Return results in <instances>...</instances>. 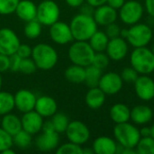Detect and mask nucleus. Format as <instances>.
<instances>
[{
  "label": "nucleus",
  "mask_w": 154,
  "mask_h": 154,
  "mask_svg": "<svg viewBox=\"0 0 154 154\" xmlns=\"http://www.w3.org/2000/svg\"><path fill=\"white\" fill-rule=\"evenodd\" d=\"M69 26L75 41H88L97 31V23L94 17L81 13L71 19Z\"/></svg>",
  "instance_id": "nucleus-1"
},
{
  "label": "nucleus",
  "mask_w": 154,
  "mask_h": 154,
  "mask_svg": "<svg viewBox=\"0 0 154 154\" xmlns=\"http://www.w3.org/2000/svg\"><path fill=\"white\" fill-rule=\"evenodd\" d=\"M32 59L35 62L37 69L50 70L58 62V53L56 50L48 43H38L32 48Z\"/></svg>",
  "instance_id": "nucleus-2"
},
{
  "label": "nucleus",
  "mask_w": 154,
  "mask_h": 154,
  "mask_svg": "<svg viewBox=\"0 0 154 154\" xmlns=\"http://www.w3.org/2000/svg\"><path fill=\"white\" fill-rule=\"evenodd\" d=\"M95 51L92 49L88 41H76L69 48V59L73 64L81 67H88L92 64Z\"/></svg>",
  "instance_id": "nucleus-3"
},
{
  "label": "nucleus",
  "mask_w": 154,
  "mask_h": 154,
  "mask_svg": "<svg viewBox=\"0 0 154 154\" xmlns=\"http://www.w3.org/2000/svg\"><path fill=\"white\" fill-rule=\"evenodd\" d=\"M132 67L141 74H149L154 70V54L146 47L135 48L131 54Z\"/></svg>",
  "instance_id": "nucleus-4"
},
{
  "label": "nucleus",
  "mask_w": 154,
  "mask_h": 154,
  "mask_svg": "<svg viewBox=\"0 0 154 154\" xmlns=\"http://www.w3.org/2000/svg\"><path fill=\"white\" fill-rule=\"evenodd\" d=\"M114 134L117 142L125 148L136 147L141 139L140 131L127 122L117 124L114 128Z\"/></svg>",
  "instance_id": "nucleus-5"
},
{
  "label": "nucleus",
  "mask_w": 154,
  "mask_h": 154,
  "mask_svg": "<svg viewBox=\"0 0 154 154\" xmlns=\"http://www.w3.org/2000/svg\"><path fill=\"white\" fill-rule=\"evenodd\" d=\"M60 10L53 0H43L37 5L36 19L44 26H51L59 21Z\"/></svg>",
  "instance_id": "nucleus-6"
},
{
  "label": "nucleus",
  "mask_w": 154,
  "mask_h": 154,
  "mask_svg": "<svg viewBox=\"0 0 154 154\" xmlns=\"http://www.w3.org/2000/svg\"><path fill=\"white\" fill-rule=\"evenodd\" d=\"M126 38L134 48L145 47L152 38V32L147 24L139 23L127 30Z\"/></svg>",
  "instance_id": "nucleus-7"
},
{
  "label": "nucleus",
  "mask_w": 154,
  "mask_h": 154,
  "mask_svg": "<svg viewBox=\"0 0 154 154\" xmlns=\"http://www.w3.org/2000/svg\"><path fill=\"white\" fill-rule=\"evenodd\" d=\"M65 134L69 142L79 145L86 143L90 137L89 129L84 123L80 121L69 122Z\"/></svg>",
  "instance_id": "nucleus-8"
},
{
  "label": "nucleus",
  "mask_w": 154,
  "mask_h": 154,
  "mask_svg": "<svg viewBox=\"0 0 154 154\" xmlns=\"http://www.w3.org/2000/svg\"><path fill=\"white\" fill-rule=\"evenodd\" d=\"M17 34L10 28L0 29V53L10 56L14 54L20 45Z\"/></svg>",
  "instance_id": "nucleus-9"
},
{
  "label": "nucleus",
  "mask_w": 154,
  "mask_h": 154,
  "mask_svg": "<svg viewBox=\"0 0 154 154\" xmlns=\"http://www.w3.org/2000/svg\"><path fill=\"white\" fill-rule=\"evenodd\" d=\"M143 8L138 1L125 2L120 8V18L126 24H135L142 18Z\"/></svg>",
  "instance_id": "nucleus-10"
},
{
  "label": "nucleus",
  "mask_w": 154,
  "mask_h": 154,
  "mask_svg": "<svg viewBox=\"0 0 154 154\" xmlns=\"http://www.w3.org/2000/svg\"><path fill=\"white\" fill-rule=\"evenodd\" d=\"M50 36L55 43L60 45L69 43L74 40L69 24L60 21H57L50 26Z\"/></svg>",
  "instance_id": "nucleus-11"
},
{
  "label": "nucleus",
  "mask_w": 154,
  "mask_h": 154,
  "mask_svg": "<svg viewBox=\"0 0 154 154\" xmlns=\"http://www.w3.org/2000/svg\"><path fill=\"white\" fill-rule=\"evenodd\" d=\"M14 106L21 113L23 114L34 110L37 97L34 95V93H32V91L25 88L20 89L15 93V95H14Z\"/></svg>",
  "instance_id": "nucleus-12"
},
{
  "label": "nucleus",
  "mask_w": 154,
  "mask_h": 154,
  "mask_svg": "<svg viewBox=\"0 0 154 154\" xmlns=\"http://www.w3.org/2000/svg\"><path fill=\"white\" fill-rule=\"evenodd\" d=\"M21 121L22 129L32 135H34L41 132L44 123L43 117L41 115H39L35 110L23 113Z\"/></svg>",
  "instance_id": "nucleus-13"
},
{
  "label": "nucleus",
  "mask_w": 154,
  "mask_h": 154,
  "mask_svg": "<svg viewBox=\"0 0 154 154\" xmlns=\"http://www.w3.org/2000/svg\"><path fill=\"white\" fill-rule=\"evenodd\" d=\"M123 86V79L116 72H108L105 75H102L98 88L104 91L105 94L114 95L119 92Z\"/></svg>",
  "instance_id": "nucleus-14"
},
{
  "label": "nucleus",
  "mask_w": 154,
  "mask_h": 154,
  "mask_svg": "<svg viewBox=\"0 0 154 154\" xmlns=\"http://www.w3.org/2000/svg\"><path fill=\"white\" fill-rule=\"evenodd\" d=\"M60 134L52 132H43L38 135L35 140L36 148L41 152H51L59 147L60 143Z\"/></svg>",
  "instance_id": "nucleus-15"
},
{
  "label": "nucleus",
  "mask_w": 154,
  "mask_h": 154,
  "mask_svg": "<svg viewBox=\"0 0 154 154\" xmlns=\"http://www.w3.org/2000/svg\"><path fill=\"white\" fill-rule=\"evenodd\" d=\"M135 92L137 96L145 101L151 100L154 97V81L147 76L138 77L134 82Z\"/></svg>",
  "instance_id": "nucleus-16"
},
{
  "label": "nucleus",
  "mask_w": 154,
  "mask_h": 154,
  "mask_svg": "<svg viewBox=\"0 0 154 154\" xmlns=\"http://www.w3.org/2000/svg\"><path fill=\"white\" fill-rule=\"evenodd\" d=\"M34 110L43 118L51 117L58 110V105L54 98L49 96H42L37 97Z\"/></svg>",
  "instance_id": "nucleus-17"
},
{
  "label": "nucleus",
  "mask_w": 154,
  "mask_h": 154,
  "mask_svg": "<svg viewBox=\"0 0 154 154\" xmlns=\"http://www.w3.org/2000/svg\"><path fill=\"white\" fill-rule=\"evenodd\" d=\"M93 17L97 24L106 26L116 22V17H117L116 9L105 4L95 9Z\"/></svg>",
  "instance_id": "nucleus-18"
},
{
  "label": "nucleus",
  "mask_w": 154,
  "mask_h": 154,
  "mask_svg": "<svg viewBox=\"0 0 154 154\" xmlns=\"http://www.w3.org/2000/svg\"><path fill=\"white\" fill-rule=\"evenodd\" d=\"M128 47L123 38L117 37L110 39L106 47V52L110 59L113 60H121L127 53Z\"/></svg>",
  "instance_id": "nucleus-19"
},
{
  "label": "nucleus",
  "mask_w": 154,
  "mask_h": 154,
  "mask_svg": "<svg viewBox=\"0 0 154 154\" xmlns=\"http://www.w3.org/2000/svg\"><path fill=\"white\" fill-rule=\"evenodd\" d=\"M14 13L21 20L29 22L36 19L37 5L31 0H20Z\"/></svg>",
  "instance_id": "nucleus-20"
},
{
  "label": "nucleus",
  "mask_w": 154,
  "mask_h": 154,
  "mask_svg": "<svg viewBox=\"0 0 154 154\" xmlns=\"http://www.w3.org/2000/svg\"><path fill=\"white\" fill-rule=\"evenodd\" d=\"M116 146L117 144L111 138L100 136L94 141L92 149L97 154H115L116 152Z\"/></svg>",
  "instance_id": "nucleus-21"
},
{
  "label": "nucleus",
  "mask_w": 154,
  "mask_h": 154,
  "mask_svg": "<svg viewBox=\"0 0 154 154\" xmlns=\"http://www.w3.org/2000/svg\"><path fill=\"white\" fill-rule=\"evenodd\" d=\"M0 124L1 127L12 136H14L15 134L22 130L21 118L12 113L4 115L0 121Z\"/></svg>",
  "instance_id": "nucleus-22"
},
{
  "label": "nucleus",
  "mask_w": 154,
  "mask_h": 154,
  "mask_svg": "<svg viewBox=\"0 0 154 154\" xmlns=\"http://www.w3.org/2000/svg\"><path fill=\"white\" fill-rule=\"evenodd\" d=\"M86 104L92 109H97L101 107L106 100V94L98 87L90 88L86 95Z\"/></svg>",
  "instance_id": "nucleus-23"
},
{
  "label": "nucleus",
  "mask_w": 154,
  "mask_h": 154,
  "mask_svg": "<svg viewBox=\"0 0 154 154\" xmlns=\"http://www.w3.org/2000/svg\"><path fill=\"white\" fill-rule=\"evenodd\" d=\"M152 111L147 106H137L131 110V119L138 125H143L150 122L152 118Z\"/></svg>",
  "instance_id": "nucleus-24"
},
{
  "label": "nucleus",
  "mask_w": 154,
  "mask_h": 154,
  "mask_svg": "<svg viewBox=\"0 0 154 154\" xmlns=\"http://www.w3.org/2000/svg\"><path fill=\"white\" fill-rule=\"evenodd\" d=\"M110 116L116 124L125 123L131 117V110L124 104H116L110 109Z\"/></svg>",
  "instance_id": "nucleus-25"
},
{
  "label": "nucleus",
  "mask_w": 154,
  "mask_h": 154,
  "mask_svg": "<svg viewBox=\"0 0 154 154\" xmlns=\"http://www.w3.org/2000/svg\"><path fill=\"white\" fill-rule=\"evenodd\" d=\"M86 69L84 67L73 64L68 67L64 72L66 79L73 84H80L85 81Z\"/></svg>",
  "instance_id": "nucleus-26"
},
{
  "label": "nucleus",
  "mask_w": 154,
  "mask_h": 154,
  "mask_svg": "<svg viewBox=\"0 0 154 154\" xmlns=\"http://www.w3.org/2000/svg\"><path fill=\"white\" fill-rule=\"evenodd\" d=\"M88 43L95 51V52H103L106 50L109 38L104 32L97 31L88 40Z\"/></svg>",
  "instance_id": "nucleus-27"
},
{
  "label": "nucleus",
  "mask_w": 154,
  "mask_h": 154,
  "mask_svg": "<svg viewBox=\"0 0 154 154\" xmlns=\"http://www.w3.org/2000/svg\"><path fill=\"white\" fill-rule=\"evenodd\" d=\"M86 75H85V83L88 88H96L98 87L99 80L102 77V69L95 67L94 65H89L85 68Z\"/></svg>",
  "instance_id": "nucleus-28"
},
{
  "label": "nucleus",
  "mask_w": 154,
  "mask_h": 154,
  "mask_svg": "<svg viewBox=\"0 0 154 154\" xmlns=\"http://www.w3.org/2000/svg\"><path fill=\"white\" fill-rule=\"evenodd\" d=\"M14 95L0 90V116L11 113L14 108Z\"/></svg>",
  "instance_id": "nucleus-29"
},
{
  "label": "nucleus",
  "mask_w": 154,
  "mask_h": 154,
  "mask_svg": "<svg viewBox=\"0 0 154 154\" xmlns=\"http://www.w3.org/2000/svg\"><path fill=\"white\" fill-rule=\"evenodd\" d=\"M51 123L53 125L54 130L59 134H63L66 132V129L69 124V120L67 115L63 113L56 112L51 116Z\"/></svg>",
  "instance_id": "nucleus-30"
},
{
  "label": "nucleus",
  "mask_w": 154,
  "mask_h": 154,
  "mask_svg": "<svg viewBox=\"0 0 154 154\" xmlns=\"http://www.w3.org/2000/svg\"><path fill=\"white\" fill-rule=\"evenodd\" d=\"M32 134H30L29 133L22 129L21 131H19L17 134H15L13 136V143L17 148L24 150L31 145L32 140Z\"/></svg>",
  "instance_id": "nucleus-31"
},
{
  "label": "nucleus",
  "mask_w": 154,
  "mask_h": 154,
  "mask_svg": "<svg viewBox=\"0 0 154 154\" xmlns=\"http://www.w3.org/2000/svg\"><path fill=\"white\" fill-rule=\"evenodd\" d=\"M42 32V23L37 20H32L26 22L24 26V34L28 39H36Z\"/></svg>",
  "instance_id": "nucleus-32"
},
{
  "label": "nucleus",
  "mask_w": 154,
  "mask_h": 154,
  "mask_svg": "<svg viewBox=\"0 0 154 154\" xmlns=\"http://www.w3.org/2000/svg\"><path fill=\"white\" fill-rule=\"evenodd\" d=\"M135 148L139 154H154V139L152 136L143 137L139 140Z\"/></svg>",
  "instance_id": "nucleus-33"
},
{
  "label": "nucleus",
  "mask_w": 154,
  "mask_h": 154,
  "mask_svg": "<svg viewBox=\"0 0 154 154\" xmlns=\"http://www.w3.org/2000/svg\"><path fill=\"white\" fill-rule=\"evenodd\" d=\"M57 154H83V148L81 145L69 142L60 145L57 151Z\"/></svg>",
  "instance_id": "nucleus-34"
},
{
  "label": "nucleus",
  "mask_w": 154,
  "mask_h": 154,
  "mask_svg": "<svg viewBox=\"0 0 154 154\" xmlns=\"http://www.w3.org/2000/svg\"><path fill=\"white\" fill-rule=\"evenodd\" d=\"M20 0H0V14L7 15L15 12Z\"/></svg>",
  "instance_id": "nucleus-35"
},
{
  "label": "nucleus",
  "mask_w": 154,
  "mask_h": 154,
  "mask_svg": "<svg viewBox=\"0 0 154 154\" xmlns=\"http://www.w3.org/2000/svg\"><path fill=\"white\" fill-rule=\"evenodd\" d=\"M36 69H37V66H36L35 62L33 61V60L32 59V57L22 59L19 71H21L23 74L30 75V74H32L33 72H35Z\"/></svg>",
  "instance_id": "nucleus-36"
},
{
  "label": "nucleus",
  "mask_w": 154,
  "mask_h": 154,
  "mask_svg": "<svg viewBox=\"0 0 154 154\" xmlns=\"http://www.w3.org/2000/svg\"><path fill=\"white\" fill-rule=\"evenodd\" d=\"M13 145V136L0 127V153L8 148H12Z\"/></svg>",
  "instance_id": "nucleus-37"
},
{
  "label": "nucleus",
  "mask_w": 154,
  "mask_h": 154,
  "mask_svg": "<svg viewBox=\"0 0 154 154\" xmlns=\"http://www.w3.org/2000/svg\"><path fill=\"white\" fill-rule=\"evenodd\" d=\"M109 64V57L108 55L102 53V52H97L95 53L93 61H92V65H94L95 67L100 69H106Z\"/></svg>",
  "instance_id": "nucleus-38"
},
{
  "label": "nucleus",
  "mask_w": 154,
  "mask_h": 154,
  "mask_svg": "<svg viewBox=\"0 0 154 154\" xmlns=\"http://www.w3.org/2000/svg\"><path fill=\"white\" fill-rule=\"evenodd\" d=\"M138 72L132 67V68H125L121 74V78L127 83H134L138 79Z\"/></svg>",
  "instance_id": "nucleus-39"
},
{
  "label": "nucleus",
  "mask_w": 154,
  "mask_h": 154,
  "mask_svg": "<svg viewBox=\"0 0 154 154\" xmlns=\"http://www.w3.org/2000/svg\"><path fill=\"white\" fill-rule=\"evenodd\" d=\"M106 34L107 35V37L109 39H114V38H117L121 35V30L120 27L115 23H112L108 25H106Z\"/></svg>",
  "instance_id": "nucleus-40"
},
{
  "label": "nucleus",
  "mask_w": 154,
  "mask_h": 154,
  "mask_svg": "<svg viewBox=\"0 0 154 154\" xmlns=\"http://www.w3.org/2000/svg\"><path fill=\"white\" fill-rule=\"evenodd\" d=\"M32 48H31L30 45L26 43H20L15 53L19 55L22 59H24V58L32 57Z\"/></svg>",
  "instance_id": "nucleus-41"
},
{
  "label": "nucleus",
  "mask_w": 154,
  "mask_h": 154,
  "mask_svg": "<svg viewBox=\"0 0 154 154\" xmlns=\"http://www.w3.org/2000/svg\"><path fill=\"white\" fill-rule=\"evenodd\" d=\"M21 61H22V58L16 53L10 55L9 56V70L19 71Z\"/></svg>",
  "instance_id": "nucleus-42"
},
{
  "label": "nucleus",
  "mask_w": 154,
  "mask_h": 154,
  "mask_svg": "<svg viewBox=\"0 0 154 154\" xmlns=\"http://www.w3.org/2000/svg\"><path fill=\"white\" fill-rule=\"evenodd\" d=\"M9 70V56L0 53V73Z\"/></svg>",
  "instance_id": "nucleus-43"
},
{
  "label": "nucleus",
  "mask_w": 154,
  "mask_h": 154,
  "mask_svg": "<svg viewBox=\"0 0 154 154\" xmlns=\"http://www.w3.org/2000/svg\"><path fill=\"white\" fill-rule=\"evenodd\" d=\"M80 13L81 14H87V15H90V16H93L94 15V13H95V7L90 5L89 4H86V5H81V9H80Z\"/></svg>",
  "instance_id": "nucleus-44"
},
{
  "label": "nucleus",
  "mask_w": 154,
  "mask_h": 154,
  "mask_svg": "<svg viewBox=\"0 0 154 154\" xmlns=\"http://www.w3.org/2000/svg\"><path fill=\"white\" fill-rule=\"evenodd\" d=\"M125 4V0H107V5L115 9H120Z\"/></svg>",
  "instance_id": "nucleus-45"
},
{
  "label": "nucleus",
  "mask_w": 154,
  "mask_h": 154,
  "mask_svg": "<svg viewBox=\"0 0 154 154\" xmlns=\"http://www.w3.org/2000/svg\"><path fill=\"white\" fill-rule=\"evenodd\" d=\"M145 6L148 14L154 17V0H145Z\"/></svg>",
  "instance_id": "nucleus-46"
},
{
  "label": "nucleus",
  "mask_w": 154,
  "mask_h": 154,
  "mask_svg": "<svg viewBox=\"0 0 154 154\" xmlns=\"http://www.w3.org/2000/svg\"><path fill=\"white\" fill-rule=\"evenodd\" d=\"M65 1L68 4V5L71 7H79L81 6V5L84 4L86 0H65Z\"/></svg>",
  "instance_id": "nucleus-47"
},
{
  "label": "nucleus",
  "mask_w": 154,
  "mask_h": 154,
  "mask_svg": "<svg viewBox=\"0 0 154 154\" xmlns=\"http://www.w3.org/2000/svg\"><path fill=\"white\" fill-rule=\"evenodd\" d=\"M88 4H89L90 5L94 6V7H98L100 5H105L106 3H107V0H86Z\"/></svg>",
  "instance_id": "nucleus-48"
},
{
  "label": "nucleus",
  "mask_w": 154,
  "mask_h": 154,
  "mask_svg": "<svg viewBox=\"0 0 154 154\" xmlns=\"http://www.w3.org/2000/svg\"><path fill=\"white\" fill-rule=\"evenodd\" d=\"M141 136L146 137V136H151V127H143L140 131Z\"/></svg>",
  "instance_id": "nucleus-49"
},
{
  "label": "nucleus",
  "mask_w": 154,
  "mask_h": 154,
  "mask_svg": "<svg viewBox=\"0 0 154 154\" xmlns=\"http://www.w3.org/2000/svg\"><path fill=\"white\" fill-rule=\"evenodd\" d=\"M13 148V147H12ZM12 148H8V149H6V150H5V151H3L1 153L2 154H14L15 153V152L12 149Z\"/></svg>",
  "instance_id": "nucleus-50"
},
{
  "label": "nucleus",
  "mask_w": 154,
  "mask_h": 154,
  "mask_svg": "<svg viewBox=\"0 0 154 154\" xmlns=\"http://www.w3.org/2000/svg\"><path fill=\"white\" fill-rule=\"evenodd\" d=\"M92 153H95L94 152V151H93V149H83V154H92Z\"/></svg>",
  "instance_id": "nucleus-51"
},
{
  "label": "nucleus",
  "mask_w": 154,
  "mask_h": 154,
  "mask_svg": "<svg viewBox=\"0 0 154 154\" xmlns=\"http://www.w3.org/2000/svg\"><path fill=\"white\" fill-rule=\"evenodd\" d=\"M151 136L154 139V124L152 125V127H151Z\"/></svg>",
  "instance_id": "nucleus-52"
},
{
  "label": "nucleus",
  "mask_w": 154,
  "mask_h": 154,
  "mask_svg": "<svg viewBox=\"0 0 154 154\" xmlns=\"http://www.w3.org/2000/svg\"><path fill=\"white\" fill-rule=\"evenodd\" d=\"M2 86H3V79H2V76H1V73H0V90L2 88Z\"/></svg>",
  "instance_id": "nucleus-53"
},
{
  "label": "nucleus",
  "mask_w": 154,
  "mask_h": 154,
  "mask_svg": "<svg viewBox=\"0 0 154 154\" xmlns=\"http://www.w3.org/2000/svg\"><path fill=\"white\" fill-rule=\"evenodd\" d=\"M152 52H153V54H154V43H153V46H152Z\"/></svg>",
  "instance_id": "nucleus-54"
}]
</instances>
